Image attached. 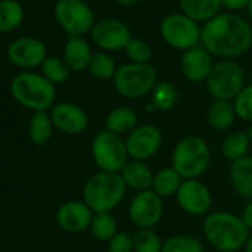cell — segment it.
I'll use <instances>...</instances> for the list:
<instances>
[{"instance_id":"cell-4","label":"cell","mask_w":252,"mask_h":252,"mask_svg":"<svg viewBox=\"0 0 252 252\" xmlns=\"http://www.w3.org/2000/svg\"><path fill=\"white\" fill-rule=\"evenodd\" d=\"M11 94L23 107L36 111H48L55 105L57 89L43 74L24 71L11 82Z\"/></svg>"},{"instance_id":"cell-15","label":"cell","mask_w":252,"mask_h":252,"mask_svg":"<svg viewBox=\"0 0 252 252\" xmlns=\"http://www.w3.org/2000/svg\"><path fill=\"white\" fill-rule=\"evenodd\" d=\"M8 60L21 68L42 67L46 57V46L36 37H20L14 40L6 51Z\"/></svg>"},{"instance_id":"cell-28","label":"cell","mask_w":252,"mask_h":252,"mask_svg":"<svg viewBox=\"0 0 252 252\" xmlns=\"http://www.w3.org/2000/svg\"><path fill=\"white\" fill-rule=\"evenodd\" d=\"M183 178L180 177V174L172 168H162L159 169L156 174H155V178H153V186H152V190L160 196L162 199L165 197H172L177 194L178 189L181 187L183 184Z\"/></svg>"},{"instance_id":"cell-39","label":"cell","mask_w":252,"mask_h":252,"mask_svg":"<svg viewBox=\"0 0 252 252\" xmlns=\"http://www.w3.org/2000/svg\"><path fill=\"white\" fill-rule=\"evenodd\" d=\"M240 218H242L243 224L249 228V231H252V200L246 202V205L243 206V209L240 212Z\"/></svg>"},{"instance_id":"cell-31","label":"cell","mask_w":252,"mask_h":252,"mask_svg":"<svg viewBox=\"0 0 252 252\" xmlns=\"http://www.w3.org/2000/svg\"><path fill=\"white\" fill-rule=\"evenodd\" d=\"M162 252H205L203 243L190 234H172L163 240Z\"/></svg>"},{"instance_id":"cell-5","label":"cell","mask_w":252,"mask_h":252,"mask_svg":"<svg viewBox=\"0 0 252 252\" xmlns=\"http://www.w3.org/2000/svg\"><path fill=\"white\" fill-rule=\"evenodd\" d=\"M211 165V149L199 135L183 137L174 147L171 166L183 180H197Z\"/></svg>"},{"instance_id":"cell-11","label":"cell","mask_w":252,"mask_h":252,"mask_svg":"<svg viewBox=\"0 0 252 252\" xmlns=\"http://www.w3.org/2000/svg\"><path fill=\"white\" fill-rule=\"evenodd\" d=\"M163 212V199L153 190L135 193L128 206L129 220L138 230H149L156 227L160 222Z\"/></svg>"},{"instance_id":"cell-16","label":"cell","mask_w":252,"mask_h":252,"mask_svg":"<svg viewBox=\"0 0 252 252\" xmlns=\"http://www.w3.org/2000/svg\"><path fill=\"white\" fill-rule=\"evenodd\" d=\"M51 119L55 129L67 135H80L88 129V113L74 102H58L51 110Z\"/></svg>"},{"instance_id":"cell-10","label":"cell","mask_w":252,"mask_h":252,"mask_svg":"<svg viewBox=\"0 0 252 252\" xmlns=\"http://www.w3.org/2000/svg\"><path fill=\"white\" fill-rule=\"evenodd\" d=\"M160 36L169 46L186 52L200 43L202 29L183 12L171 14L160 24Z\"/></svg>"},{"instance_id":"cell-1","label":"cell","mask_w":252,"mask_h":252,"mask_svg":"<svg viewBox=\"0 0 252 252\" xmlns=\"http://www.w3.org/2000/svg\"><path fill=\"white\" fill-rule=\"evenodd\" d=\"M200 45L212 57L221 60L242 57L252 48L251 24L233 12L218 14L215 18L205 23Z\"/></svg>"},{"instance_id":"cell-25","label":"cell","mask_w":252,"mask_h":252,"mask_svg":"<svg viewBox=\"0 0 252 252\" xmlns=\"http://www.w3.org/2000/svg\"><path fill=\"white\" fill-rule=\"evenodd\" d=\"M251 140L248 132H242V131H236V132H230L227 134L220 146V152L221 156L225 160H230L231 163L236 160H240L246 156H249V150H251Z\"/></svg>"},{"instance_id":"cell-22","label":"cell","mask_w":252,"mask_h":252,"mask_svg":"<svg viewBox=\"0 0 252 252\" xmlns=\"http://www.w3.org/2000/svg\"><path fill=\"white\" fill-rule=\"evenodd\" d=\"M237 114L233 101L214 99L206 111V122L214 131H228L234 125Z\"/></svg>"},{"instance_id":"cell-37","label":"cell","mask_w":252,"mask_h":252,"mask_svg":"<svg viewBox=\"0 0 252 252\" xmlns=\"http://www.w3.org/2000/svg\"><path fill=\"white\" fill-rule=\"evenodd\" d=\"M107 252H134V236L128 231H119L107 242Z\"/></svg>"},{"instance_id":"cell-19","label":"cell","mask_w":252,"mask_h":252,"mask_svg":"<svg viewBox=\"0 0 252 252\" xmlns=\"http://www.w3.org/2000/svg\"><path fill=\"white\" fill-rule=\"evenodd\" d=\"M120 175L128 189H132L134 191H146L152 190L155 172L150 169V166L146 162L141 160H129L120 171Z\"/></svg>"},{"instance_id":"cell-14","label":"cell","mask_w":252,"mask_h":252,"mask_svg":"<svg viewBox=\"0 0 252 252\" xmlns=\"http://www.w3.org/2000/svg\"><path fill=\"white\" fill-rule=\"evenodd\" d=\"M91 39L102 51L116 52L128 46L132 36L129 27L125 23L114 18H105L95 23L91 30Z\"/></svg>"},{"instance_id":"cell-18","label":"cell","mask_w":252,"mask_h":252,"mask_svg":"<svg viewBox=\"0 0 252 252\" xmlns=\"http://www.w3.org/2000/svg\"><path fill=\"white\" fill-rule=\"evenodd\" d=\"M214 64L215 63L212 61V55L202 45H197L183 54L180 68L189 82L200 83L206 82Z\"/></svg>"},{"instance_id":"cell-36","label":"cell","mask_w":252,"mask_h":252,"mask_svg":"<svg viewBox=\"0 0 252 252\" xmlns=\"http://www.w3.org/2000/svg\"><path fill=\"white\" fill-rule=\"evenodd\" d=\"M237 119L252 123V83L246 85L233 99Z\"/></svg>"},{"instance_id":"cell-27","label":"cell","mask_w":252,"mask_h":252,"mask_svg":"<svg viewBox=\"0 0 252 252\" xmlns=\"http://www.w3.org/2000/svg\"><path fill=\"white\" fill-rule=\"evenodd\" d=\"M180 99V91L175 83L163 80L158 82L155 89L152 91V107L156 111L166 113L171 111Z\"/></svg>"},{"instance_id":"cell-8","label":"cell","mask_w":252,"mask_h":252,"mask_svg":"<svg viewBox=\"0 0 252 252\" xmlns=\"http://www.w3.org/2000/svg\"><path fill=\"white\" fill-rule=\"evenodd\" d=\"M205 83L214 99L233 101L246 86L245 71L234 60H220L214 64Z\"/></svg>"},{"instance_id":"cell-3","label":"cell","mask_w":252,"mask_h":252,"mask_svg":"<svg viewBox=\"0 0 252 252\" xmlns=\"http://www.w3.org/2000/svg\"><path fill=\"white\" fill-rule=\"evenodd\" d=\"M128 187L119 172L98 171L85 181L82 197L94 214H98L116 209L123 202Z\"/></svg>"},{"instance_id":"cell-17","label":"cell","mask_w":252,"mask_h":252,"mask_svg":"<svg viewBox=\"0 0 252 252\" xmlns=\"http://www.w3.org/2000/svg\"><path fill=\"white\" fill-rule=\"evenodd\" d=\"M92 218L94 211L83 200H68L63 203L55 214L58 227L67 233H82L89 230Z\"/></svg>"},{"instance_id":"cell-30","label":"cell","mask_w":252,"mask_h":252,"mask_svg":"<svg viewBox=\"0 0 252 252\" xmlns=\"http://www.w3.org/2000/svg\"><path fill=\"white\" fill-rule=\"evenodd\" d=\"M89 230L95 239L108 242L116 233H119V222L111 212H98L94 214Z\"/></svg>"},{"instance_id":"cell-20","label":"cell","mask_w":252,"mask_h":252,"mask_svg":"<svg viewBox=\"0 0 252 252\" xmlns=\"http://www.w3.org/2000/svg\"><path fill=\"white\" fill-rule=\"evenodd\" d=\"M230 181L239 197L246 202L252 200V156H246L230 165Z\"/></svg>"},{"instance_id":"cell-38","label":"cell","mask_w":252,"mask_h":252,"mask_svg":"<svg viewBox=\"0 0 252 252\" xmlns=\"http://www.w3.org/2000/svg\"><path fill=\"white\" fill-rule=\"evenodd\" d=\"M249 0H221V6L227 8L230 12H236V11H242L245 8H248Z\"/></svg>"},{"instance_id":"cell-29","label":"cell","mask_w":252,"mask_h":252,"mask_svg":"<svg viewBox=\"0 0 252 252\" xmlns=\"http://www.w3.org/2000/svg\"><path fill=\"white\" fill-rule=\"evenodd\" d=\"M24 20V9L17 0H2L0 2V33L14 32Z\"/></svg>"},{"instance_id":"cell-26","label":"cell","mask_w":252,"mask_h":252,"mask_svg":"<svg viewBox=\"0 0 252 252\" xmlns=\"http://www.w3.org/2000/svg\"><path fill=\"white\" fill-rule=\"evenodd\" d=\"M54 128L55 126L48 111H36L29 122V137L33 144L45 146L52 138Z\"/></svg>"},{"instance_id":"cell-34","label":"cell","mask_w":252,"mask_h":252,"mask_svg":"<svg viewBox=\"0 0 252 252\" xmlns=\"http://www.w3.org/2000/svg\"><path fill=\"white\" fill-rule=\"evenodd\" d=\"M163 240L153 230H138L134 234V252H162Z\"/></svg>"},{"instance_id":"cell-6","label":"cell","mask_w":252,"mask_h":252,"mask_svg":"<svg viewBox=\"0 0 252 252\" xmlns=\"http://www.w3.org/2000/svg\"><path fill=\"white\" fill-rule=\"evenodd\" d=\"M156 85L158 71L152 64H123L113 77L116 92L126 99H140L152 94Z\"/></svg>"},{"instance_id":"cell-41","label":"cell","mask_w":252,"mask_h":252,"mask_svg":"<svg viewBox=\"0 0 252 252\" xmlns=\"http://www.w3.org/2000/svg\"><path fill=\"white\" fill-rule=\"evenodd\" d=\"M243 252H252V234H251V237L248 239L246 245L243 246Z\"/></svg>"},{"instance_id":"cell-42","label":"cell","mask_w":252,"mask_h":252,"mask_svg":"<svg viewBox=\"0 0 252 252\" xmlns=\"http://www.w3.org/2000/svg\"><path fill=\"white\" fill-rule=\"evenodd\" d=\"M248 12H249L251 21H252V0H249V5H248Z\"/></svg>"},{"instance_id":"cell-12","label":"cell","mask_w":252,"mask_h":252,"mask_svg":"<svg viewBox=\"0 0 252 252\" xmlns=\"http://www.w3.org/2000/svg\"><path fill=\"white\" fill-rule=\"evenodd\" d=\"M125 141L129 153V159L147 162L160 150L163 137L162 131L156 125L144 123L138 125L131 134L126 135Z\"/></svg>"},{"instance_id":"cell-21","label":"cell","mask_w":252,"mask_h":252,"mask_svg":"<svg viewBox=\"0 0 252 252\" xmlns=\"http://www.w3.org/2000/svg\"><path fill=\"white\" fill-rule=\"evenodd\" d=\"M137 126H138V114L129 105L114 107L105 117V129L122 137L131 134Z\"/></svg>"},{"instance_id":"cell-13","label":"cell","mask_w":252,"mask_h":252,"mask_svg":"<svg viewBox=\"0 0 252 252\" xmlns=\"http://www.w3.org/2000/svg\"><path fill=\"white\" fill-rule=\"evenodd\" d=\"M178 206L189 215H208L212 208V193L209 187L197 180H184L175 194Z\"/></svg>"},{"instance_id":"cell-40","label":"cell","mask_w":252,"mask_h":252,"mask_svg":"<svg viewBox=\"0 0 252 252\" xmlns=\"http://www.w3.org/2000/svg\"><path fill=\"white\" fill-rule=\"evenodd\" d=\"M116 2H117L119 5H123V6H132V5L138 3L140 0H116Z\"/></svg>"},{"instance_id":"cell-7","label":"cell","mask_w":252,"mask_h":252,"mask_svg":"<svg viewBox=\"0 0 252 252\" xmlns=\"http://www.w3.org/2000/svg\"><path fill=\"white\" fill-rule=\"evenodd\" d=\"M91 156L98 169L104 172L120 174L123 166L131 160L125 138L107 129L99 131L94 137L91 144Z\"/></svg>"},{"instance_id":"cell-9","label":"cell","mask_w":252,"mask_h":252,"mask_svg":"<svg viewBox=\"0 0 252 252\" xmlns=\"http://www.w3.org/2000/svg\"><path fill=\"white\" fill-rule=\"evenodd\" d=\"M54 14L70 37H82L95 26L94 11L83 0H58Z\"/></svg>"},{"instance_id":"cell-24","label":"cell","mask_w":252,"mask_h":252,"mask_svg":"<svg viewBox=\"0 0 252 252\" xmlns=\"http://www.w3.org/2000/svg\"><path fill=\"white\" fill-rule=\"evenodd\" d=\"M184 15L196 23H208L220 12L221 0H178Z\"/></svg>"},{"instance_id":"cell-35","label":"cell","mask_w":252,"mask_h":252,"mask_svg":"<svg viewBox=\"0 0 252 252\" xmlns=\"http://www.w3.org/2000/svg\"><path fill=\"white\" fill-rule=\"evenodd\" d=\"M125 52L129 61L135 64H150L153 55L152 46L144 39H132L128 46L125 48Z\"/></svg>"},{"instance_id":"cell-32","label":"cell","mask_w":252,"mask_h":252,"mask_svg":"<svg viewBox=\"0 0 252 252\" xmlns=\"http://www.w3.org/2000/svg\"><path fill=\"white\" fill-rule=\"evenodd\" d=\"M117 65L113 60V57H110L108 54L105 52H96L92 55L91 58V63H89V73L98 79V80H108L114 77L116 71H117Z\"/></svg>"},{"instance_id":"cell-33","label":"cell","mask_w":252,"mask_h":252,"mask_svg":"<svg viewBox=\"0 0 252 252\" xmlns=\"http://www.w3.org/2000/svg\"><path fill=\"white\" fill-rule=\"evenodd\" d=\"M70 67L64 61V58L58 57H48L42 64V74L54 85H61L68 80L70 77Z\"/></svg>"},{"instance_id":"cell-23","label":"cell","mask_w":252,"mask_h":252,"mask_svg":"<svg viewBox=\"0 0 252 252\" xmlns=\"http://www.w3.org/2000/svg\"><path fill=\"white\" fill-rule=\"evenodd\" d=\"M92 51L83 37H70L64 48V61L71 71H83L89 67Z\"/></svg>"},{"instance_id":"cell-2","label":"cell","mask_w":252,"mask_h":252,"mask_svg":"<svg viewBox=\"0 0 252 252\" xmlns=\"http://www.w3.org/2000/svg\"><path fill=\"white\" fill-rule=\"evenodd\" d=\"M205 240L220 252H239L251 237L240 215L227 211L209 212L203 220Z\"/></svg>"},{"instance_id":"cell-43","label":"cell","mask_w":252,"mask_h":252,"mask_svg":"<svg viewBox=\"0 0 252 252\" xmlns=\"http://www.w3.org/2000/svg\"><path fill=\"white\" fill-rule=\"evenodd\" d=\"M248 135H249V140H251V146H252V123H251L249 129H248Z\"/></svg>"}]
</instances>
